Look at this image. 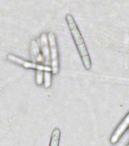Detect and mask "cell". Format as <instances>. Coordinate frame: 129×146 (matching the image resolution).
Masks as SVG:
<instances>
[{"instance_id": "obj_6", "label": "cell", "mask_w": 129, "mask_h": 146, "mask_svg": "<svg viewBox=\"0 0 129 146\" xmlns=\"http://www.w3.org/2000/svg\"><path fill=\"white\" fill-rule=\"evenodd\" d=\"M30 51H31L34 63L37 62L38 65H43L44 66V59H43V54H41L38 44L36 43V41L34 40L31 41V50Z\"/></svg>"}, {"instance_id": "obj_5", "label": "cell", "mask_w": 129, "mask_h": 146, "mask_svg": "<svg viewBox=\"0 0 129 146\" xmlns=\"http://www.w3.org/2000/svg\"><path fill=\"white\" fill-rule=\"evenodd\" d=\"M40 45L42 50L43 59H44V66L46 67L52 68L51 65V56H50V45L48 40V35L46 34H42L40 36Z\"/></svg>"}, {"instance_id": "obj_3", "label": "cell", "mask_w": 129, "mask_h": 146, "mask_svg": "<svg viewBox=\"0 0 129 146\" xmlns=\"http://www.w3.org/2000/svg\"><path fill=\"white\" fill-rule=\"evenodd\" d=\"M8 59L11 62H16V63L20 64L23 67H24L25 68H33V69H36L37 70L43 71V72H52V68H49V67H46L43 65H38L36 63H34V62H30L25 61L24 59L16 57L13 55H9L8 56Z\"/></svg>"}, {"instance_id": "obj_8", "label": "cell", "mask_w": 129, "mask_h": 146, "mask_svg": "<svg viewBox=\"0 0 129 146\" xmlns=\"http://www.w3.org/2000/svg\"><path fill=\"white\" fill-rule=\"evenodd\" d=\"M52 83V73L45 72H44V86L46 88H48L51 86Z\"/></svg>"}, {"instance_id": "obj_2", "label": "cell", "mask_w": 129, "mask_h": 146, "mask_svg": "<svg viewBox=\"0 0 129 146\" xmlns=\"http://www.w3.org/2000/svg\"><path fill=\"white\" fill-rule=\"evenodd\" d=\"M48 40L50 45V56H51V65H52V73L56 75L59 70V52L57 46L56 38L55 34L52 32H50L48 34Z\"/></svg>"}, {"instance_id": "obj_10", "label": "cell", "mask_w": 129, "mask_h": 146, "mask_svg": "<svg viewBox=\"0 0 129 146\" xmlns=\"http://www.w3.org/2000/svg\"><path fill=\"white\" fill-rule=\"evenodd\" d=\"M127 146H129V143H128V145Z\"/></svg>"}, {"instance_id": "obj_9", "label": "cell", "mask_w": 129, "mask_h": 146, "mask_svg": "<svg viewBox=\"0 0 129 146\" xmlns=\"http://www.w3.org/2000/svg\"><path fill=\"white\" fill-rule=\"evenodd\" d=\"M43 80H44V73L43 71L37 70L36 71V84L40 85L43 83Z\"/></svg>"}, {"instance_id": "obj_7", "label": "cell", "mask_w": 129, "mask_h": 146, "mask_svg": "<svg viewBox=\"0 0 129 146\" xmlns=\"http://www.w3.org/2000/svg\"><path fill=\"white\" fill-rule=\"evenodd\" d=\"M60 137H61V130L59 128H55L51 135L50 146H59L60 142Z\"/></svg>"}, {"instance_id": "obj_1", "label": "cell", "mask_w": 129, "mask_h": 146, "mask_svg": "<svg viewBox=\"0 0 129 146\" xmlns=\"http://www.w3.org/2000/svg\"><path fill=\"white\" fill-rule=\"evenodd\" d=\"M66 21L68 24V28L70 30L71 34L73 37V40L75 41V43L77 46V51L79 52L81 58L82 62L84 65V68L86 70H90L92 66L91 57L89 56L88 51L87 49L86 44L84 43V39L82 37L81 34L80 32L79 29L77 26V24L75 22V18L71 15L68 14L65 16Z\"/></svg>"}, {"instance_id": "obj_4", "label": "cell", "mask_w": 129, "mask_h": 146, "mask_svg": "<svg viewBox=\"0 0 129 146\" xmlns=\"http://www.w3.org/2000/svg\"><path fill=\"white\" fill-rule=\"evenodd\" d=\"M129 127V113L126 115L124 119H123L121 123L118 125V126L114 131L113 134L110 138V142L112 145H115L119 141L121 137L122 136V135L125 132V131L128 129Z\"/></svg>"}]
</instances>
